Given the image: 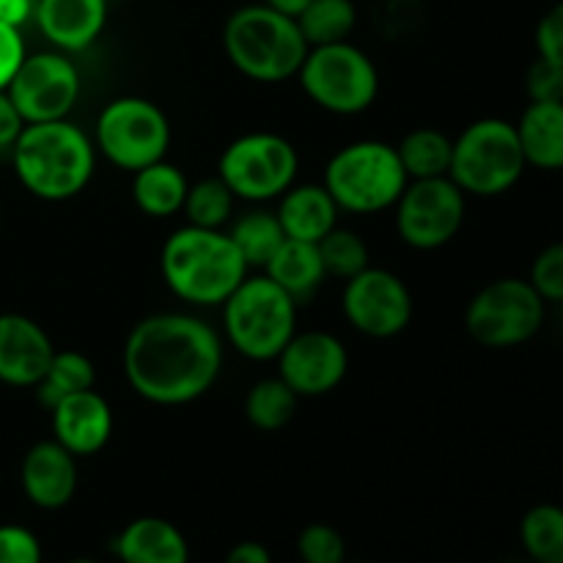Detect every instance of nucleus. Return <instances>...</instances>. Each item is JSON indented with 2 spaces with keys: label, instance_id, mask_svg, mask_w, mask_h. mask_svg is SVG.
Segmentation results:
<instances>
[{
  "label": "nucleus",
  "instance_id": "obj_1",
  "mask_svg": "<svg viewBox=\"0 0 563 563\" xmlns=\"http://www.w3.org/2000/svg\"><path fill=\"white\" fill-rule=\"evenodd\" d=\"M124 377L143 401L181 407L214 388L223 372V339L196 313H148L124 341Z\"/></svg>",
  "mask_w": 563,
  "mask_h": 563
},
{
  "label": "nucleus",
  "instance_id": "obj_2",
  "mask_svg": "<svg viewBox=\"0 0 563 563\" xmlns=\"http://www.w3.org/2000/svg\"><path fill=\"white\" fill-rule=\"evenodd\" d=\"M11 165L33 198L60 203L88 187L97 170V146L69 119L25 124L11 146Z\"/></svg>",
  "mask_w": 563,
  "mask_h": 563
},
{
  "label": "nucleus",
  "instance_id": "obj_3",
  "mask_svg": "<svg viewBox=\"0 0 563 563\" xmlns=\"http://www.w3.org/2000/svg\"><path fill=\"white\" fill-rule=\"evenodd\" d=\"M247 264L220 229L181 225L159 251V273L179 300L198 308L223 306L247 278Z\"/></svg>",
  "mask_w": 563,
  "mask_h": 563
},
{
  "label": "nucleus",
  "instance_id": "obj_4",
  "mask_svg": "<svg viewBox=\"0 0 563 563\" xmlns=\"http://www.w3.org/2000/svg\"><path fill=\"white\" fill-rule=\"evenodd\" d=\"M308 49L295 16L280 14L267 3L240 5L223 25L225 58L247 80L280 82L297 77Z\"/></svg>",
  "mask_w": 563,
  "mask_h": 563
},
{
  "label": "nucleus",
  "instance_id": "obj_5",
  "mask_svg": "<svg viewBox=\"0 0 563 563\" xmlns=\"http://www.w3.org/2000/svg\"><path fill=\"white\" fill-rule=\"evenodd\" d=\"M297 306L267 275H247L223 302L229 344L247 361H275L297 333Z\"/></svg>",
  "mask_w": 563,
  "mask_h": 563
},
{
  "label": "nucleus",
  "instance_id": "obj_6",
  "mask_svg": "<svg viewBox=\"0 0 563 563\" xmlns=\"http://www.w3.org/2000/svg\"><path fill=\"white\" fill-rule=\"evenodd\" d=\"M407 181L396 146L385 141H355L330 157L322 185L344 212L377 214L399 201Z\"/></svg>",
  "mask_w": 563,
  "mask_h": 563
},
{
  "label": "nucleus",
  "instance_id": "obj_7",
  "mask_svg": "<svg viewBox=\"0 0 563 563\" xmlns=\"http://www.w3.org/2000/svg\"><path fill=\"white\" fill-rule=\"evenodd\" d=\"M526 168L515 124L506 119H478L454 141L449 179L465 196L495 198L509 192Z\"/></svg>",
  "mask_w": 563,
  "mask_h": 563
},
{
  "label": "nucleus",
  "instance_id": "obj_8",
  "mask_svg": "<svg viewBox=\"0 0 563 563\" xmlns=\"http://www.w3.org/2000/svg\"><path fill=\"white\" fill-rule=\"evenodd\" d=\"M297 80L317 108L335 115L366 113L379 93L377 66L352 42L308 49Z\"/></svg>",
  "mask_w": 563,
  "mask_h": 563
},
{
  "label": "nucleus",
  "instance_id": "obj_9",
  "mask_svg": "<svg viewBox=\"0 0 563 563\" xmlns=\"http://www.w3.org/2000/svg\"><path fill=\"white\" fill-rule=\"evenodd\" d=\"M174 130L157 102L146 97H119L108 102L93 126V146L121 170L146 168L168 154Z\"/></svg>",
  "mask_w": 563,
  "mask_h": 563
},
{
  "label": "nucleus",
  "instance_id": "obj_10",
  "mask_svg": "<svg viewBox=\"0 0 563 563\" xmlns=\"http://www.w3.org/2000/svg\"><path fill=\"white\" fill-rule=\"evenodd\" d=\"M548 302L528 278H498L473 295L465 311V330L478 346L511 350L542 330Z\"/></svg>",
  "mask_w": 563,
  "mask_h": 563
},
{
  "label": "nucleus",
  "instance_id": "obj_11",
  "mask_svg": "<svg viewBox=\"0 0 563 563\" xmlns=\"http://www.w3.org/2000/svg\"><path fill=\"white\" fill-rule=\"evenodd\" d=\"M300 154L278 132H247L234 137L218 159V176L236 198L264 203L280 198L297 179Z\"/></svg>",
  "mask_w": 563,
  "mask_h": 563
},
{
  "label": "nucleus",
  "instance_id": "obj_12",
  "mask_svg": "<svg viewBox=\"0 0 563 563\" xmlns=\"http://www.w3.org/2000/svg\"><path fill=\"white\" fill-rule=\"evenodd\" d=\"M465 192L449 179H410L396 209V231L416 251H440L456 240L465 223Z\"/></svg>",
  "mask_w": 563,
  "mask_h": 563
},
{
  "label": "nucleus",
  "instance_id": "obj_13",
  "mask_svg": "<svg viewBox=\"0 0 563 563\" xmlns=\"http://www.w3.org/2000/svg\"><path fill=\"white\" fill-rule=\"evenodd\" d=\"M80 91V69L60 49L27 53L5 88L25 124L69 119Z\"/></svg>",
  "mask_w": 563,
  "mask_h": 563
},
{
  "label": "nucleus",
  "instance_id": "obj_14",
  "mask_svg": "<svg viewBox=\"0 0 563 563\" xmlns=\"http://www.w3.org/2000/svg\"><path fill=\"white\" fill-rule=\"evenodd\" d=\"M341 308L357 333L385 341L410 328L416 302L399 275L368 264L355 278L344 280Z\"/></svg>",
  "mask_w": 563,
  "mask_h": 563
},
{
  "label": "nucleus",
  "instance_id": "obj_15",
  "mask_svg": "<svg viewBox=\"0 0 563 563\" xmlns=\"http://www.w3.org/2000/svg\"><path fill=\"white\" fill-rule=\"evenodd\" d=\"M275 361H278V377L300 399L333 394L350 372V352L344 341L324 330L295 333Z\"/></svg>",
  "mask_w": 563,
  "mask_h": 563
},
{
  "label": "nucleus",
  "instance_id": "obj_16",
  "mask_svg": "<svg viewBox=\"0 0 563 563\" xmlns=\"http://www.w3.org/2000/svg\"><path fill=\"white\" fill-rule=\"evenodd\" d=\"M80 484L77 456L55 440H42L25 451L20 465L22 495L42 511H58L71 504Z\"/></svg>",
  "mask_w": 563,
  "mask_h": 563
},
{
  "label": "nucleus",
  "instance_id": "obj_17",
  "mask_svg": "<svg viewBox=\"0 0 563 563\" xmlns=\"http://www.w3.org/2000/svg\"><path fill=\"white\" fill-rule=\"evenodd\" d=\"M55 355L47 330L25 313H0V383L36 388Z\"/></svg>",
  "mask_w": 563,
  "mask_h": 563
},
{
  "label": "nucleus",
  "instance_id": "obj_18",
  "mask_svg": "<svg viewBox=\"0 0 563 563\" xmlns=\"http://www.w3.org/2000/svg\"><path fill=\"white\" fill-rule=\"evenodd\" d=\"M49 421H53L55 443L64 445L77 460L99 454L110 443V434H113L110 401L93 388L58 401L49 410Z\"/></svg>",
  "mask_w": 563,
  "mask_h": 563
},
{
  "label": "nucleus",
  "instance_id": "obj_19",
  "mask_svg": "<svg viewBox=\"0 0 563 563\" xmlns=\"http://www.w3.org/2000/svg\"><path fill=\"white\" fill-rule=\"evenodd\" d=\"M36 27L60 53L88 49L104 31L108 0H36Z\"/></svg>",
  "mask_w": 563,
  "mask_h": 563
},
{
  "label": "nucleus",
  "instance_id": "obj_20",
  "mask_svg": "<svg viewBox=\"0 0 563 563\" xmlns=\"http://www.w3.org/2000/svg\"><path fill=\"white\" fill-rule=\"evenodd\" d=\"M119 563H190L187 537L165 517H137L113 539Z\"/></svg>",
  "mask_w": 563,
  "mask_h": 563
},
{
  "label": "nucleus",
  "instance_id": "obj_21",
  "mask_svg": "<svg viewBox=\"0 0 563 563\" xmlns=\"http://www.w3.org/2000/svg\"><path fill=\"white\" fill-rule=\"evenodd\" d=\"M339 203L324 185H291L280 196L278 220L289 240L322 242L339 225Z\"/></svg>",
  "mask_w": 563,
  "mask_h": 563
},
{
  "label": "nucleus",
  "instance_id": "obj_22",
  "mask_svg": "<svg viewBox=\"0 0 563 563\" xmlns=\"http://www.w3.org/2000/svg\"><path fill=\"white\" fill-rule=\"evenodd\" d=\"M515 130L528 165L563 170V102H531Z\"/></svg>",
  "mask_w": 563,
  "mask_h": 563
},
{
  "label": "nucleus",
  "instance_id": "obj_23",
  "mask_svg": "<svg viewBox=\"0 0 563 563\" xmlns=\"http://www.w3.org/2000/svg\"><path fill=\"white\" fill-rule=\"evenodd\" d=\"M264 275L280 286L286 295L295 297L297 302L311 300L324 284L328 273H324L322 256H319V245L313 242L289 240L286 236L284 245L273 253L267 264H264Z\"/></svg>",
  "mask_w": 563,
  "mask_h": 563
},
{
  "label": "nucleus",
  "instance_id": "obj_24",
  "mask_svg": "<svg viewBox=\"0 0 563 563\" xmlns=\"http://www.w3.org/2000/svg\"><path fill=\"white\" fill-rule=\"evenodd\" d=\"M187 190H190V181L185 170L168 159H159L132 174V201L148 218L163 220L181 212Z\"/></svg>",
  "mask_w": 563,
  "mask_h": 563
},
{
  "label": "nucleus",
  "instance_id": "obj_25",
  "mask_svg": "<svg viewBox=\"0 0 563 563\" xmlns=\"http://www.w3.org/2000/svg\"><path fill=\"white\" fill-rule=\"evenodd\" d=\"M396 152L405 165L407 179H438L449 176L454 141L434 126H418L401 137Z\"/></svg>",
  "mask_w": 563,
  "mask_h": 563
},
{
  "label": "nucleus",
  "instance_id": "obj_26",
  "mask_svg": "<svg viewBox=\"0 0 563 563\" xmlns=\"http://www.w3.org/2000/svg\"><path fill=\"white\" fill-rule=\"evenodd\" d=\"M93 383H97V368H93L91 357L77 350H55L47 372L38 379L36 396L47 410H53L66 396L93 388Z\"/></svg>",
  "mask_w": 563,
  "mask_h": 563
},
{
  "label": "nucleus",
  "instance_id": "obj_27",
  "mask_svg": "<svg viewBox=\"0 0 563 563\" xmlns=\"http://www.w3.org/2000/svg\"><path fill=\"white\" fill-rule=\"evenodd\" d=\"M300 396L280 377L258 379L245 396V418L258 432H278L295 418Z\"/></svg>",
  "mask_w": 563,
  "mask_h": 563
},
{
  "label": "nucleus",
  "instance_id": "obj_28",
  "mask_svg": "<svg viewBox=\"0 0 563 563\" xmlns=\"http://www.w3.org/2000/svg\"><path fill=\"white\" fill-rule=\"evenodd\" d=\"M308 47L350 42L357 27V5L352 0H311L297 16Z\"/></svg>",
  "mask_w": 563,
  "mask_h": 563
},
{
  "label": "nucleus",
  "instance_id": "obj_29",
  "mask_svg": "<svg viewBox=\"0 0 563 563\" xmlns=\"http://www.w3.org/2000/svg\"><path fill=\"white\" fill-rule=\"evenodd\" d=\"M229 236L251 269H264V264L273 258V253L278 251L286 240L278 214L267 212V209H251V212H245L242 218H236Z\"/></svg>",
  "mask_w": 563,
  "mask_h": 563
},
{
  "label": "nucleus",
  "instance_id": "obj_30",
  "mask_svg": "<svg viewBox=\"0 0 563 563\" xmlns=\"http://www.w3.org/2000/svg\"><path fill=\"white\" fill-rule=\"evenodd\" d=\"M520 542L531 563H563V509L539 504L520 522Z\"/></svg>",
  "mask_w": 563,
  "mask_h": 563
},
{
  "label": "nucleus",
  "instance_id": "obj_31",
  "mask_svg": "<svg viewBox=\"0 0 563 563\" xmlns=\"http://www.w3.org/2000/svg\"><path fill=\"white\" fill-rule=\"evenodd\" d=\"M234 201L236 196L220 176H207L190 185L181 212L187 223L198 229H223L234 214Z\"/></svg>",
  "mask_w": 563,
  "mask_h": 563
},
{
  "label": "nucleus",
  "instance_id": "obj_32",
  "mask_svg": "<svg viewBox=\"0 0 563 563\" xmlns=\"http://www.w3.org/2000/svg\"><path fill=\"white\" fill-rule=\"evenodd\" d=\"M317 245L324 264V273H328L330 278L350 280L372 264L368 245L363 242V236L352 229L335 225V229L330 231L322 242H317Z\"/></svg>",
  "mask_w": 563,
  "mask_h": 563
},
{
  "label": "nucleus",
  "instance_id": "obj_33",
  "mask_svg": "<svg viewBox=\"0 0 563 563\" xmlns=\"http://www.w3.org/2000/svg\"><path fill=\"white\" fill-rule=\"evenodd\" d=\"M297 559L302 563H344L346 539L328 522H311L297 533Z\"/></svg>",
  "mask_w": 563,
  "mask_h": 563
},
{
  "label": "nucleus",
  "instance_id": "obj_34",
  "mask_svg": "<svg viewBox=\"0 0 563 563\" xmlns=\"http://www.w3.org/2000/svg\"><path fill=\"white\" fill-rule=\"evenodd\" d=\"M528 280L544 302H563V242H553L539 251Z\"/></svg>",
  "mask_w": 563,
  "mask_h": 563
},
{
  "label": "nucleus",
  "instance_id": "obj_35",
  "mask_svg": "<svg viewBox=\"0 0 563 563\" xmlns=\"http://www.w3.org/2000/svg\"><path fill=\"white\" fill-rule=\"evenodd\" d=\"M44 550L36 533L16 522L0 526V563H42Z\"/></svg>",
  "mask_w": 563,
  "mask_h": 563
},
{
  "label": "nucleus",
  "instance_id": "obj_36",
  "mask_svg": "<svg viewBox=\"0 0 563 563\" xmlns=\"http://www.w3.org/2000/svg\"><path fill=\"white\" fill-rule=\"evenodd\" d=\"M526 91L531 102H563V66L537 55L526 71Z\"/></svg>",
  "mask_w": 563,
  "mask_h": 563
},
{
  "label": "nucleus",
  "instance_id": "obj_37",
  "mask_svg": "<svg viewBox=\"0 0 563 563\" xmlns=\"http://www.w3.org/2000/svg\"><path fill=\"white\" fill-rule=\"evenodd\" d=\"M533 42H537L539 58H548L563 66V0L539 20Z\"/></svg>",
  "mask_w": 563,
  "mask_h": 563
},
{
  "label": "nucleus",
  "instance_id": "obj_38",
  "mask_svg": "<svg viewBox=\"0 0 563 563\" xmlns=\"http://www.w3.org/2000/svg\"><path fill=\"white\" fill-rule=\"evenodd\" d=\"M27 49L22 42L20 27H11L0 22V91H5L11 82V77L16 75L20 64L25 60Z\"/></svg>",
  "mask_w": 563,
  "mask_h": 563
},
{
  "label": "nucleus",
  "instance_id": "obj_39",
  "mask_svg": "<svg viewBox=\"0 0 563 563\" xmlns=\"http://www.w3.org/2000/svg\"><path fill=\"white\" fill-rule=\"evenodd\" d=\"M22 130H25V121L16 113L9 93L0 91V152H11V146H14Z\"/></svg>",
  "mask_w": 563,
  "mask_h": 563
},
{
  "label": "nucleus",
  "instance_id": "obj_40",
  "mask_svg": "<svg viewBox=\"0 0 563 563\" xmlns=\"http://www.w3.org/2000/svg\"><path fill=\"white\" fill-rule=\"evenodd\" d=\"M223 563H273V553H269L262 542L245 539V542H236L234 548L225 553Z\"/></svg>",
  "mask_w": 563,
  "mask_h": 563
},
{
  "label": "nucleus",
  "instance_id": "obj_41",
  "mask_svg": "<svg viewBox=\"0 0 563 563\" xmlns=\"http://www.w3.org/2000/svg\"><path fill=\"white\" fill-rule=\"evenodd\" d=\"M36 0H0V22L11 27H22L33 20Z\"/></svg>",
  "mask_w": 563,
  "mask_h": 563
},
{
  "label": "nucleus",
  "instance_id": "obj_42",
  "mask_svg": "<svg viewBox=\"0 0 563 563\" xmlns=\"http://www.w3.org/2000/svg\"><path fill=\"white\" fill-rule=\"evenodd\" d=\"M264 3L269 5V9H275V11H280V14H286V16H300L302 11H306V5L311 3V0H264Z\"/></svg>",
  "mask_w": 563,
  "mask_h": 563
},
{
  "label": "nucleus",
  "instance_id": "obj_43",
  "mask_svg": "<svg viewBox=\"0 0 563 563\" xmlns=\"http://www.w3.org/2000/svg\"><path fill=\"white\" fill-rule=\"evenodd\" d=\"M66 563H99L97 559H88V555H77V559H69Z\"/></svg>",
  "mask_w": 563,
  "mask_h": 563
},
{
  "label": "nucleus",
  "instance_id": "obj_44",
  "mask_svg": "<svg viewBox=\"0 0 563 563\" xmlns=\"http://www.w3.org/2000/svg\"><path fill=\"white\" fill-rule=\"evenodd\" d=\"M344 563H368V561H350V559H346Z\"/></svg>",
  "mask_w": 563,
  "mask_h": 563
},
{
  "label": "nucleus",
  "instance_id": "obj_45",
  "mask_svg": "<svg viewBox=\"0 0 563 563\" xmlns=\"http://www.w3.org/2000/svg\"><path fill=\"white\" fill-rule=\"evenodd\" d=\"M509 563H520V561H509ZM528 563H531V561H528Z\"/></svg>",
  "mask_w": 563,
  "mask_h": 563
}]
</instances>
